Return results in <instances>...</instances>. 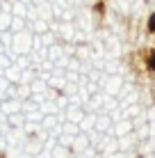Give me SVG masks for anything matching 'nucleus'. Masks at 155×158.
<instances>
[{
    "label": "nucleus",
    "instance_id": "1",
    "mask_svg": "<svg viewBox=\"0 0 155 158\" xmlns=\"http://www.w3.org/2000/svg\"><path fill=\"white\" fill-rule=\"evenodd\" d=\"M148 30H151V32H155V14L151 16V21H148Z\"/></svg>",
    "mask_w": 155,
    "mask_h": 158
},
{
    "label": "nucleus",
    "instance_id": "2",
    "mask_svg": "<svg viewBox=\"0 0 155 158\" xmlns=\"http://www.w3.org/2000/svg\"><path fill=\"white\" fill-rule=\"evenodd\" d=\"M148 67H151V69H153V71H155V53H153V55H151V60H148Z\"/></svg>",
    "mask_w": 155,
    "mask_h": 158
}]
</instances>
